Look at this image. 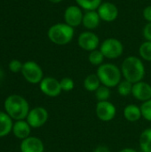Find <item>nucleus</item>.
Instances as JSON below:
<instances>
[{"mask_svg":"<svg viewBox=\"0 0 151 152\" xmlns=\"http://www.w3.org/2000/svg\"><path fill=\"white\" fill-rule=\"evenodd\" d=\"M121 72L125 80L135 84L143 80L145 77V66L140 58L129 56L122 62Z\"/></svg>","mask_w":151,"mask_h":152,"instance_id":"f257e3e1","label":"nucleus"},{"mask_svg":"<svg viewBox=\"0 0 151 152\" xmlns=\"http://www.w3.org/2000/svg\"><path fill=\"white\" fill-rule=\"evenodd\" d=\"M4 110L12 119L24 120L29 112V105L26 99L20 95L12 94L4 102Z\"/></svg>","mask_w":151,"mask_h":152,"instance_id":"f03ea898","label":"nucleus"},{"mask_svg":"<svg viewBox=\"0 0 151 152\" xmlns=\"http://www.w3.org/2000/svg\"><path fill=\"white\" fill-rule=\"evenodd\" d=\"M96 74L99 77L101 85L109 88L117 86L122 80L121 69L113 63L101 64L98 67Z\"/></svg>","mask_w":151,"mask_h":152,"instance_id":"7ed1b4c3","label":"nucleus"},{"mask_svg":"<svg viewBox=\"0 0 151 152\" xmlns=\"http://www.w3.org/2000/svg\"><path fill=\"white\" fill-rule=\"evenodd\" d=\"M74 28L66 23H56L50 27L47 32L51 42L58 45H65L71 42L74 37Z\"/></svg>","mask_w":151,"mask_h":152,"instance_id":"20e7f679","label":"nucleus"},{"mask_svg":"<svg viewBox=\"0 0 151 152\" xmlns=\"http://www.w3.org/2000/svg\"><path fill=\"white\" fill-rule=\"evenodd\" d=\"M100 50L105 58L117 59L123 54L124 45L120 40L110 37V38L105 39L101 43Z\"/></svg>","mask_w":151,"mask_h":152,"instance_id":"39448f33","label":"nucleus"},{"mask_svg":"<svg viewBox=\"0 0 151 152\" xmlns=\"http://www.w3.org/2000/svg\"><path fill=\"white\" fill-rule=\"evenodd\" d=\"M21 74L23 77L30 84H38L43 80V70L35 61H28L23 63Z\"/></svg>","mask_w":151,"mask_h":152,"instance_id":"423d86ee","label":"nucleus"},{"mask_svg":"<svg viewBox=\"0 0 151 152\" xmlns=\"http://www.w3.org/2000/svg\"><path fill=\"white\" fill-rule=\"evenodd\" d=\"M77 44L81 49L87 52H92L96 50L100 45V38L95 33L90 30L85 31L79 35Z\"/></svg>","mask_w":151,"mask_h":152,"instance_id":"0eeeda50","label":"nucleus"},{"mask_svg":"<svg viewBox=\"0 0 151 152\" xmlns=\"http://www.w3.org/2000/svg\"><path fill=\"white\" fill-rule=\"evenodd\" d=\"M26 119L31 127L38 128L46 123L48 119V112L43 107H36L29 110Z\"/></svg>","mask_w":151,"mask_h":152,"instance_id":"6e6552de","label":"nucleus"},{"mask_svg":"<svg viewBox=\"0 0 151 152\" xmlns=\"http://www.w3.org/2000/svg\"><path fill=\"white\" fill-rule=\"evenodd\" d=\"M95 112L97 118L103 121V122H109L114 119L117 114V109L115 105L109 101L105 102H98L95 108Z\"/></svg>","mask_w":151,"mask_h":152,"instance_id":"1a4fd4ad","label":"nucleus"},{"mask_svg":"<svg viewBox=\"0 0 151 152\" xmlns=\"http://www.w3.org/2000/svg\"><path fill=\"white\" fill-rule=\"evenodd\" d=\"M39 84L41 92L49 97H57L62 91L60 81L54 77H44Z\"/></svg>","mask_w":151,"mask_h":152,"instance_id":"9d476101","label":"nucleus"},{"mask_svg":"<svg viewBox=\"0 0 151 152\" xmlns=\"http://www.w3.org/2000/svg\"><path fill=\"white\" fill-rule=\"evenodd\" d=\"M84 13L78 5H69L64 12L65 23L72 28H76L82 23Z\"/></svg>","mask_w":151,"mask_h":152,"instance_id":"9b49d317","label":"nucleus"},{"mask_svg":"<svg viewBox=\"0 0 151 152\" xmlns=\"http://www.w3.org/2000/svg\"><path fill=\"white\" fill-rule=\"evenodd\" d=\"M97 12L101 20L106 22H112L117 20L118 16V9L117 5L111 2H104L97 9Z\"/></svg>","mask_w":151,"mask_h":152,"instance_id":"f8f14e48","label":"nucleus"},{"mask_svg":"<svg viewBox=\"0 0 151 152\" xmlns=\"http://www.w3.org/2000/svg\"><path fill=\"white\" fill-rule=\"evenodd\" d=\"M133 96L140 101V102H146L151 99V86L144 81H140L133 85L132 90Z\"/></svg>","mask_w":151,"mask_h":152,"instance_id":"ddd939ff","label":"nucleus"},{"mask_svg":"<svg viewBox=\"0 0 151 152\" xmlns=\"http://www.w3.org/2000/svg\"><path fill=\"white\" fill-rule=\"evenodd\" d=\"M20 151L21 152H44V146L39 138L29 136L22 140L20 143Z\"/></svg>","mask_w":151,"mask_h":152,"instance_id":"4468645a","label":"nucleus"},{"mask_svg":"<svg viewBox=\"0 0 151 152\" xmlns=\"http://www.w3.org/2000/svg\"><path fill=\"white\" fill-rule=\"evenodd\" d=\"M31 126L28 125L27 121L24 120H17L12 126V133L15 137L20 140H24L29 137Z\"/></svg>","mask_w":151,"mask_h":152,"instance_id":"2eb2a0df","label":"nucleus"},{"mask_svg":"<svg viewBox=\"0 0 151 152\" xmlns=\"http://www.w3.org/2000/svg\"><path fill=\"white\" fill-rule=\"evenodd\" d=\"M100 22H101V18L97 11H86L84 13L82 24L87 29L89 30L95 29L100 25Z\"/></svg>","mask_w":151,"mask_h":152,"instance_id":"dca6fc26","label":"nucleus"},{"mask_svg":"<svg viewBox=\"0 0 151 152\" xmlns=\"http://www.w3.org/2000/svg\"><path fill=\"white\" fill-rule=\"evenodd\" d=\"M124 117L129 122H136L142 118L141 107L135 104H129L124 109Z\"/></svg>","mask_w":151,"mask_h":152,"instance_id":"f3484780","label":"nucleus"},{"mask_svg":"<svg viewBox=\"0 0 151 152\" xmlns=\"http://www.w3.org/2000/svg\"><path fill=\"white\" fill-rule=\"evenodd\" d=\"M7 113L0 111V137L6 136L12 130L13 123Z\"/></svg>","mask_w":151,"mask_h":152,"instance_id":"a211bd4d","label":"nucleus"},{"mask_svg":"<svg viewBox=\"0 0 151 152\" xmlns=\"http://www.w3.org/2000/svg\"><path fill=\"white\" fill-rule=\"evenodd\" d=\"M101 86L97 74H90L84 80V87L88 92H95Z\"/></svg>","mask_w":151,"mask_h":152,"instance_id":"6ab92c4d","label":"nucleus"},{"mask_svg":"<svg viewBox=\"0 0 151 152\" xmlns=\"http://www.w3.org/2000/svg\"><path fill=\"white\" fill-rule=\"evenodd\" d=\"M140 147L142 152H151V127L145 129L140 135Z\"/></svg>","mask_w":151,"mask_h":152,"instance_id":"aec40b11","label":"nucleus"},{"mask_svg":"<svg viewBox=\"0 0 151 152\" xmlns=\"http://www.w3.org/2000/svg\"><path fill=\"white\" fill-rule=\"evenodd\" d=\"M77 4L85 11H96L101 4L102 0H76Z\"/></svg>","mask_w":151,"mask_h":152,"instance_id":"412c9836","label":"nucleus"},{"mask_svg":"<svg viewBox=\"0 0 151 152\" xmlns=\"http://www.w3.org/2000/svg\"><path fill=\"white\" fill-rule=\"evenodd\" d=\"M104 55L102 54V53L101 52V50H94L90 52L89 55H88V60L89 62L93 65V66H101V64H103V61H104Z\"/></svg>","mask_w":151,"mask_h":152,"instance_id":"4be33fe9","label":"nucleus"},{"mask_svg":"<svg viewBox=\"0 0 151 152\" xmlns=\"http://www.w3.org/2000/svg\"><path fill=\"white\" fill-rule=\"evenodd\" d=\"M133 85L131 82L123 79L120 81V83L117 86V93L119 94V95L123 96V97H126L129 94H132V90H133Z\"/></svg>","mask_w":151,"mask_h":152,"instance_id":"5701e85b","label":"nucleus"},{"mask_svg":"<svg viewBox=\"0 0 151 152\" xmlns=\"http://www.w3.org/2000/svg\"><path fill=\"white\" fill-rule=\"evenodd\" d=\"M139 53L140 56L147 61H151V42L150 41H146L142 43L139 48Z\"/></svg>","mask_w":151,"mask_h":152,"instance_id":"b1692460","label":"nucleus"},{"mask_svg":"<svg viewBox=\"0 0 151 152\" xmlns=\"http://www.w3.org/2000/svg\"><path fill=\"white\" fill-rule=\"evenodd\" d=\"M110 90L109 87L105 86H101L96 91H95V97L98 102H105L108 101L110 97Z\"/></svg>","mask_w":151,"mask_h":152,"instance_id":"393cba45","label":"nucleus"},{"mask_svg":"<svg viewBox=\"0 0 151 152\" xmlns=\"http://www.w3.org/2000/svg\"><path fill=\"white\" fill-rule=\"evenodd\" d=\"M142 115L144 119L151 122V99L148 100L141 105Z\"/></svg>","mask_w":151,"mask_h":152,"instance_id":"a878e982","label":"nucleus"},{"mask_svg":"<svg viewBox=\"0 0 151 152\" xmlns=\"http://www.w3.org/2000/svg\"><path fill=\"white\" fill-rule=\"evenodd\" d=\"M60 84H61V90L65 92L72 91L75 86L74 80L70 77H63L61 80H60Z\"/></svg>","mask_w":151,"mask_h":152,"instance_id":"bb28decb","label":"nucleus"},{"mask_svg":"<svg viewBox=\"0 0 151 152\" xmlns=\"http://www.w3.org/2000/svg\"><path fill=\"white\" fill-rule=\"evenodd\" d=\"M22 66L23 64L18 60H12L9 62V69L13 73H18L20 71L21 72Z\"/></svg>","mask_w":151,"mask_h":152,"instance_id":"cd10ccee","label":"nucleus"},{"mask_svg":"<svg viewBox=\"0 0 151 152\" xmlns=\"http://www.w3.org/2000/svg\"><path fill=\"white\" fill-rule=\"evenodd\" d=\"M143 37H145L146 41L151 42V22H148L144 28H143Z\"/></svg>","mask_w":151,"mask_h":152,"instance_id":"c85d7f7f","label":"nucleus"},{"mask_svg":"<svg viewBox=\"0 0 151 152\" xmlns=\"http://www.w3.org/2000/svg\"><path fill=\"white\" fill-rule=\"evenodd\" d=\"M143 17L148 22H151V5H149V6L144 8Z\"/></svg>","mask_w":151,"mask_h":152,"instance_id":"c756f323","label":"nucleus"},{"mask_svg":"<svg viewBox=\"0 0 151 152\" xmlns=\"http://www.w3.org/2000/svg\"><path fill=\"white\" fill-rule=\"evenodd\" d=\"M93 152H111L110 151V150L108 148V147H106V146H99V147H97Z\"/></svg>","mask_w":151,"mask_h":152,"instance_id":"7c9ffc66","label":"nucleus"},{"mask_svg":"<svg viewBox=\"0 0 151 152\" xmlns=\"http://www.w3.org/2000/svg\"><path fill=\"white\" fill-rule=\"evenodd\" d=\"M119 152H137L134 149H132V148H125V149H123L121 150Z\"/></svg>","mask_w":151,"mask_h":152,"instance_id":"2f4dec72","label":"nucleus"},{"mask_svg":"<svg viewBox=\"0 0 151 152\" xmlns=\"http://www.w3.org/2000/svg\"><path fill=\"white\" fill-rule=\"evenodd\" d=\"M50 2H52V3H53V4H58V3H61L62 0H49Z\"/></svg>","mask_w":151,"mask_h":152,"instance_id":"473e14b6","label":"nucleus"},{"mask_svg":"<svg viewBox=\"0 0 151 152\" xmlns=\"http://www.w3.org/2000/svg\"><path fill=\"white\" fill-rule=\"evenodd\" d=\"M3 77H4V73H3V71H2V69H0V81L2 80V78H3Z\"/></svg>","mask_w":151,"mask_h":152,"instance_id":"72a5a7b5","label":"nucleus"}]
</instances>
